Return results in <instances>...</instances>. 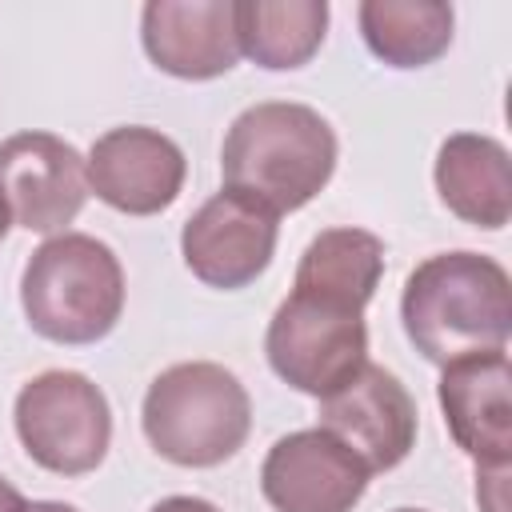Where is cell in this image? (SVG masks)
I'll return each mask as SVG.
<instances>
[{"instance_id": "cell-8", "label": "cell", "mask_w": 512, "mask_h": 512, "mask_svg": "<svg viewBox=\"0 0 512 512\" xmlns=\"http://www.w3.org/2000/svg\"><path fill=\"white\" fill-rule=\"evenodd\" d=\"M368 480V464L320 424L280 436L260 464V492L276 512H352Z\"/></svg>"}, {"instance_id": "cell-14", "label": "cell", "mask_w": 512, "mask_h": 512, "mask_svg": "<svg viewBox=\"0 0 512 512\" xmlns=\"http://www.w3.org/2000/svg\"><path fill=\"white\" fill-rule=\"evenodd\" d=\"M436 192L452 216L476 228L512 220V160L508 148L480 132H452L436 152Z\"/></svg>"}, {"instance_id": "cell-17", "label": "cell", "mask_w": 512, "mask_h": 512, "mask_svg": "<svg viewBox=\"0 0 512 512\" xmlns=\"http://www.w3.org/2000/svg\"><path fill=\"white\" fill-rule=\"evenodd\" d=\"M368 52L392 68H424L452 44V4L440 0H364L356 8Z\"/></svg>"}, {"instance_id": "cell-16", "label": "cell", "mask_w": 512, "mask_h": 512, "mask_svg": "<svg viewBox=\"0 0 512 512\" xmlns=\"http://www.w3.org/2000/svg\"><path fill=\"white\" fill-rule=\"evenodd\" d=\"M384 276V240L364 228H324L296 264V292H316L348 308H368Z\"/></svg>"}, {"instance_id": "cell-15", "label": "cell", "mask_w": 512, "mask_h": 512, "mask_svg": "<svg viewBox=\"0 0 512 512\" xmlns=\"http://www.w3.org/2000/svg\"><path fill=\"white\" fill-rule=\"evenodd\" d=\"M328 28L324 0H236V40L240 56L268 72H288L308 64Z\"/></svg>"}, {"instance_id": "cell-3", "label": "cell", "mask_w": 512, "mask_h": 512, "mask_svg": "<svg viewBox=\"0 0 512 512\" xmlns=\"http://www.w3.org/2000/svg\"><path fill=\"white\" fill-rule=\"evenodd\" d=\"M20 308L32 332L52 344H96L124 312V268L104 240L60 232L28 256Z\"/></svg>"}, {"instance_id": "cell-18", "label": "cell", "mask_w": 512, "mask_h": 512, "mask_svg": "<svg viewBox=\"0 0 512 512\" xmlns=\"http://www.w3.org/2000/svg\"><path fill=\"white\" fill-rule=\"evenodd\" d=\"M480 512H508V464H476Z\"/></svg>"}, {"instance_id": "cell-19", "label": "cell", "mask_w": 512, "mask_h": 512, "mask_svg": "<svg viewBox=\"0 0 512 512\" xmlns=\"http://www.w3.org/2000/svg\"><path fill=\"white\" fill-rule=\"evenodd\" d=\"M152 512H220V508L200 496H164L152 504Z\"/></svg>"}, {"instance_id": "cell-11", "label": "cell", "mask_w": 512, "mask_h": 512, "mask_svg": "<svg viewBox=\"0 0 512 512\" xmlns=\"http://www.w3.org/2000/svg\"><path fill=\"white\" fill-rule=\"evenodd\" d=\"M88 188L124 216L164 212L188 176V160L172 136L144 124H124L104 132L84 160Z\"/></svg>"}, {"instance_id": "cell-1", "label": "cell", "mask_w": 512, "mask_h": 512, "mask_svg": "<svg viewBox=\"0 0 512 512\" xmlns=\"http://www.w3.org/2000/svg\"><path fill=\"white\" fill-rule=\"evenodd\" d=\"M400 320L416 352L452 364L476 352H504L512 336V280L480 252H436L420 260L400 296Z\"/></svg>"}, {"instance_id": "cell-7", "label": "cell", "mask_w": 512, "mask_h": 512, "mask_svg": "<svg viewBox=\"0 0 512 512\" xmlns=\"http://www.w3.org/2000/svg\"><path fill=\"white\" fill-rule=\"evenodd\" d=\"M276 220L280 216L260 200L220 188L188 216L180 232V252L188 272L208 288H224V292L248 288L272 264L280 236Z\"/></svg>"}, {"instance_id": "cell-4", "label": "cell", "mask_w": 512, "mask_h": 512, "mask_svg": "<svg viewBox=\"0 0 512 512\" xmlns=\"http://www.w3.org/2000/svg\"><path fill=\"white\" fill-rule=\"evenodd\" d=\"M148 444L180 468H216L232 460L252 432V400L236 372L212 360L164 368L140 408Z\"/></svg>"}, {"instance_id": "cell-2", "label": "cell", "mask_w": 512, "mask_h": 512, "mask_svg": "<svg viewBox=\"0 0 512 512\" xmlns=\"http://www.w3.org/2000/svg\"><path fill=\"white\" fill-rule=\"evenodd\" d=\"M332 124L292 100H264L244 108L220 148L224 188L244 192L276 216L304 208L336 172Z\"/></svg>"}, {"instance_id": "cell-12", "label": "cell", "mask_w": 512, "mask_h": 512, "mask_svg": "<svg viewBox=\"0 0 512 512\" xmlns=\"http://www.w3.org/2000/svg\"><path fill=\"white\" fill-rule=\"evenodd\" d=\"M148 60L180 80H216L236 68V0H148L140 12Z\"/></svg>"}, {"instance_id": "cell-9", "label": "cell", "mask_w": 512, "mask_h": 512, "mask_svg": "<svg viewBox=\"0 0 512 512\" xmlns=\"http://www.w3.org/2000/svg\"><path fill=\"white\" fill-rule=\"evenodd\" d=\"M320 428L344 440L368 472H392L416 448V400L380 364H364L336 392L320 396Z\"/></svg>"}, {"instance_id": "cell-20", "label": "cell", "mask_w": 512, "mask_h": 512, "mask_svg": "<svg viewBox=\"0 0 512 512\" xmlns=\"http://www.w3.org/2000/svg\"><path fill=\"white\" fill-rule=\"evenodd\" d=\"M0 512H28L24 492H20L16 484H8L4 476H0Z\"/></svg>"}, {"instance_id": "cell-5", "label": "cell", "mask_w": 512, "mask_h": 512, "mask_svg": "<svg viewBox=\"0 0 512 512\" xmlns=\"http://www.w3.org/2000/svg\"><path fill=\"white\" fill-rule=\"evenodd\" d=\"M264 352L284 384L320 400L368 364V324L360 308L292 288L268 320Z\"/></svg>"}, {"instance_id": "cell-23", "label": "cell", "mask_w": 512, "mask_h": 512, "mask_svg": "<svg viewBox=\"0 0 512 512\" xmlns=\"http://www.w3.org/2000/svg\"><path fill=\"white\" fill-rule=\"evenodd\" d=\"M396 512H424V508H396Z\"/></svg>"}, {"instance_id": "cell-6", "label": "cell", "mask_w": 512, "mask_h": 512, "mask_svg": "<svg viewBox=\"0 0 512 512\" xmlns=\"http://www.w3.org/2000/svg\"><path fill=\"white\" fill-rule=\"evenodd\" d=\"M12 420L32 464L56 476L96 472L112 444L108 396L84 372L68 368L32 376L16 396Z\"/></svg>"}, {"instance_id": "cell-13", "label": "cell", "mask_w": 512, "mask_h": 512, "mask_svg": "<svg viewBox=\"0 0 512 512\" xmlns=\"http://www.w3.org/2000/svg\"><path fill=\"white\" fill-rule=\"evenodd\" d=\"M444 424L476 464H512V364L508 352H476L444 364Z\"/></svg>"}, {"instance_id": "cell-22", "label": "cell", "mask_w": 512, "mask_h": 512, "mask_svg": "<svg viewBox=\"0 0 512 512\" xmlns=\"http://www.w3.org/2000/svg\"><path fill=\"white\" fill-rule=\"evenodd\" d=\"M8 224H12V208H8L4 188H0V244H4V236H8Z\"/></svg>"}, {"instance_id": "cell-10", "label": "cell", "mask_w": 512, "mask_h": 512, "mask_svg": "<svg viewBox=\"0 0 512 512\" xmlns=\"http://www.w3.org/2000/svg\"><path fill=\"white\" fill-rule=\"evenodd\" d=\"M0 188L20 228L64 232L88 200L84 156L52 132H16L0 140Z\"/></svg>"}, {"instance_id": "cell-21", "label": "cell", "mask_w": 512, "mask_h": 512, "mask_svg": "<svg viewBox=\"0 0 512 512\" xmlns=\"http://www.w3.org/2000/svg\"><path fill=\"white\" fill-rule=\"evenodd\" d=\"M28 512H80V508H72L64 500H36V504H28Z\"/></svg>"}]
</instances>
